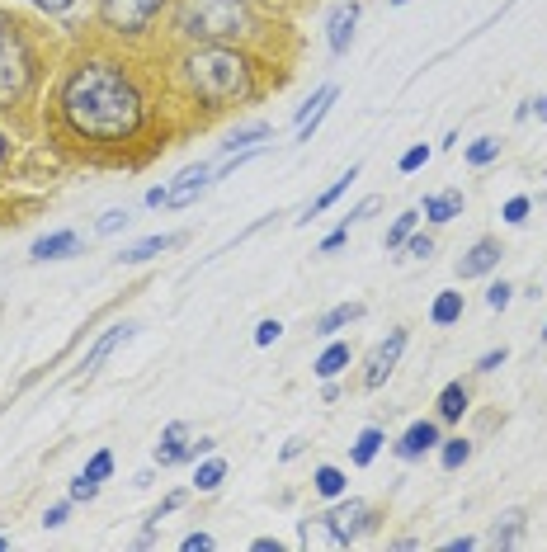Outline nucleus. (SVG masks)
Masks as SVG:
<instances>
[{"instance_id":"obj_25","label":"nucleus","mask_w":547,"mask_h":552,"mask_svg":"<svg viewBox=\"0 0 547 552\" xmlns=\"http://www.w3.org/2000/svg\"><path fill=\"white\" fill-rule=\"evenodd\" d=\"M472 458V444L467 439H444V449H439V463H444L448 472H458Z\"/></svg>"},{"instance_id":"obj_45","label":"nucleus","mask_w":547,"mask_h":552,"mask_svg":"<svg viewBox=\"0 0 547 552\" xmlns=\"http://www.w3.org/2000/svg\"><path fill=\"white\" fill-rule=\"evenodd\" d=\"M34 5H43L48 15H62V10H71V0H34Z\"/></svg>"},{"instance_id":"obj_5","label":"nucleus","mask_w":547,"mask_h":552,"mask_svg":"<svg viewBox=\"0 0 547 552\" xmlns=\"http://www.w3.org/2000/svg\"><path fill=\"white\" fill-rule=\"evenodd\" d=\"M161 5L166 0H100V19L114 34H142L161 15Z\"/></svg>"},{"instance_id":"obj_13","label":"nucleus","mask_w":547,"mask_h":552,"mask_svg":"<svg viewBox=\"0 0 547 552\" xmlns=\"http://www.w3.org/2000/svg\"><path fill=\"white\" fill-rule=\"evenodd\" d=\"M354 24H359V5H354V0H349V5H335L331 10V52L335 57H340V52L349 48V38H354Z\"/></svg>"},{"instance_id":"obj_17","label":"nucleus","mask_w":547,"mask_h":552,"mask_svg":"<svg viewBox=\"0 0 547 552\" xmlns=\"http://www.w3.org/2000/svg\"><path fill=\"white\" fill-rule=\"evenodd\" d=\"M170 246H175V236H147V241L128 246L118 260H123V265H147V260H156L161 251H170Z\"/></svg>"},{"instance_id":"obj_41","label":"nucleus","mask_w":547,"mask_h":552,"mask_svg":"<svg viewBox=\"0 0 547 552\" xmlns=\"http://www.w3.org/2000/svg\"><path fill=\"white\" fill-rule=\"evenodd\" d=\"M406 246H411V255H420V260H425V255L434 251V241H430V236H406Z\"/></svg>"},{"instance_id":"obj_31","label":"nucleus","mask_w":547,"mask_h":552,"mask_svg":"<svg viewBox=\"0 0 547 552\" xmlns=\"http://www.w3.org/2000/svg\"><path fill=\"white\" fill-rule=\"evenodd\" d=\"M109 472H114V453H109V449H100L90 463H85V477H95V482H104Z\"/></svg>"},{"instance_id":"obj_29","label":"nucleus","mask_w":547,"mask_h":552,"mask_svg":"<svg viewBox=\"0 0 547 552\" xmlns=\"http://www.w3.org/2000/svg\"><path fill=\"white\" fill-rule=\"evenodd\" d=\"M496 156H500L496 137H481V142H472V147H467V161H472V166H491Z\"/></svg>"},{"instance_id":"obj_35","label":"nucleus","mask_w":547,"mask_h":552,"mask_svg":"<svg viewBox=\"0 0 547 552\" xmlns=\"http://www.w3.org/2000/svg\"><path fill=\"white\" fill-rule=\"evenodd\" d=\"M118 227H128V213H123V208H114V213H104L95 232H100V236H109V232H118Z\"/></svg>"},{"instance_id":"obj_14","label":"nucleus","mask_w":547,"mask_h":552,"mask_svg":"<svg viewBox=\"0 0 547 552\" xmlns=\"http://www.w3.org/2000/svg\"><path fill=\"white\" fill-rule=\"evenodd\" d=\"M331 100H335V85H321V90H316L312 100L302 104V114H298V137H302V142H307V137L316 133V123L326 118V109H331Z\"/></svg>"},{"instance_id":"obj_24","label":"nucleus","mask_w":547,"mask_h":552,"mask_svg":"<svg viewBox=\"0 0 547 552\" xmlns=\"http://www.w3.org/2000/svg\"><path fill=\"white\" fill-rule=\"evenodd\" d=\"M312 368H316V378H335L340 368H349V345H326V354Z\"/></svg>"},{"instance_id":"obj_34","label":"nucleus","mask_w":547,"mask_h":552,"mask_svg":"<svg viewBox=\"0 0 547 552\" xmlns=\"http://www.w3.org/2000/svg\"><path fill=\"white\" fill-rule=\"evenodd\" d=\"M425 161H430V147L420 142V147H411V151H406V156H401V170L411 175V170H420V166H425Z\"/></svg>"},{"instance_id":"obj_50","label":"nucleus","mask_w":547,"mask_h":552,"mask_svg":"<svg viewBox=\"0 0 547 552\" xmlns=\"http://www.w3.org/2000/svg\"><path fill=\"white\" fill-rule=\"evenodd\" d=\"M0 19H5V15H0Z\"/></svg>"},{"instance_id":"obj_6","label":"nucleus","mask_w":547,"mask_h":552,"mask_svg":"<svg viewBox=\"0 0 547 552\" xmlns=\"http://www.w3.org/2000/svg\"><path fill=\"white\" fill-rule=\"evenodd\" d=\"M321 519H326V529H331L335 543H354V538H359L368 524H373V519H368V505L364 501H340L331 515H321Z\"/></svg>"},{"instance_id":"obj_46","label":"nucleus","mask_w":547,"mask_h":552,"mask_svg":"<svg viewBox=\"0 0 547 552\" xmlns=\"http://www.w3.org/2000/svg\"><path fill=\"white\" fill-rule=\"evenodd\" d=\"M529 114H538V118H547V95H538V100H529Z\"/></svg>"},{"instance_id":"obj_33","label":"nucleus","mask_w":547,"mask_h":552,"mask_svg":"<svg viewBox=\"0 0 547 552\" xmlns=\"http://www.w3.org/2000/svg\"><path fill=\"white\" fill-rule=\"evenodd\" d=\"M95 491H100V482H95V477H76V482H71V501H95Z\"/></svg>"},{"instance_id":"obj_4","label":"nucleus","mask_w":547,"mask_h":552,"mask_svg":"<svg viewBox=\"0 0 547 552\" xmlns=\"http://www.w3.org/2000/svg\"><path fill=\"white\" fill-rule=\"evenodd\" d=\"M34 76H38V62L24 34H19L10 19H0V109L19 104L29 90H34Z\"/></svg>"},{"instance_id":"obj_38","label":"nucleus","mask_w":547,"mask_h":552,"mask_svg":"<svg viewBox=\"0 0 547 552\" xmlns=\"http://www.w3.org/2000/svg\"><path fill=\"white\" fill-rule=\"evenodd\" d=\"M378 208H382V199H364V203H359V208H354V213H349V218H345V227H349V222H364V218H373Z\"/></svg>"},{"instance_id":"obj_19","label":"nucleus","mask_w":547,"mask_h":552,"mask_svg":"<svg viewBox=\"0 0 547 552\" xmlns=\"http://www.w3.org/2000/svg\"><path fill=\"white\" fill-rule=\"evenodd\" d=\"M354 180H359V166H349V170H345V175H340V180H335V184H331V189H326V194H321V199H316V203H312V208H307V213H302V218H298V222H312V218H316V213H326V208H331V203H335V199H340V194H345V189H349V184H354Z\"/></svg>"},{"instance_id":"obj_1","label":"nucleus","mask_w":547,"mask_h":552,"mask_svg":"<svg viewBox=\"0 0 547 552\" xmlns=\"http://www.w3.org/2000/svg\"><path fill=\"white\" fill-rule=\"evenodd\" d=\"M57 104H62L71 133L85 137V142H128L147 118L142 90L118 62H81L62 81Z\"/></svg>"},{"instance_id":"obj_2","label":"nucleus","mask_w":547,"mask_h":552,"mask_svg":"<svg viewBox=\"0 0 547 552\" xmlns=\"http://www.w3.org/2000/svg\"><path fill=\"white\" fill-rule=\"evenodd\" d=\"M184 90L194 95L208 109H227V104H241L255 95V67L250 57H241L236 48H222V43H203L180 62Z\"/></svg>"},{"instance_id":"obj_21","label":"nucleus","mask_w":547,"mask_h":552,"mask_svg":"<svg viewBox=\"0 0 547 552\" xmlns=\"http://www.w3.org/2000/svg\"><path fill=\"white\" fill-rule=\"evenodd\" d=\"M463 411H467V387L448 383L444 392H439V420H463Z\"/></svg>"},{"instance_id":"obj_20","label":"nucleus","mask_w":547,"mask_h":552,"mask_svg":"<svg viewBox=\"0 0 547 552\" xmlns=\"http://www.w3.org/2000/svg\"><path fill=\"white\" fill-rule=\"evenodd\" d=\"M71 251H76V232H52L34 246V260H62Z\"/></svg>"},{"instance_id":"obj_10","label":"nucleus","mask_w":547,"mask_h":552,"mask_svg":"<svg viewBox=\"0 0 547 552\" xmlns=\"http://www.w3.org/2000/svg\"><path fill=\"white\" fill-rule=\"evenodd\" d=\"M439 444V425L434 420H415L411 430L401 435V444H397V458H406V463H415V458H425V453Z\"/></svg>"},{"instance_id":"obj_48","label":"nucleus","mask_w":547,"mask_h":552,"mask_svg":"<svg viewBox=\"0 0 547 552\" xmlns=\"http://www.w3.org/2000/svg\"><path fill=\"white\" fill-rule=\"evenodd\" d=\"M392 5H406V0H392Z\"/></svg>"},{"instance_id":"obj_3","label":"nucleus","mask_w":547,"mask_h":552,"mask_svg":"<svg viewBox=\"0 0 547 552\" xmlns=\"http://www.w3.org/2000/svg\"><path fill=\"white\" fill-rule=\"evenodd\" d=\"M175 29L194 43H232L255 29L246 0H180Z\"/></svg>"},{"instance_id":"obj_32","label":"nucleus","mask_w":547,"mask_h":552,"mask_svg":"<svg viewBox=\"0 0 547 552\" xmlns=\"http://www.w3.org/2000/svg\"><path fill=\"white\" fill-rule=\"evenodd\" d=\"M510 293H514V288L505 284V279L491 284V288H486V307H491V312H505V307H510Z\"/></svg>"},{"instance_id":"obj_22","label":"nucleus","mask_w":547,"mask_h":552,"mask_svg":"<svg viewBox=\"0 0 547 552\" xmlns=\"http://www.w3.org/2000/svg\"><path fill=\"white\" fill-rule=\"evenodd\" d=\"M269 137V123H246V128H236L227 142H222V151H250L255 142H265Z\"/></svg>"},{"instance_id":"obj_39","label":"nucleus","mask_w":547,"mask_h":552,"mask_svg":"<svg viewBox=\"0 0 547 552\" xmlns=\"http://www.w3.org/2000/svg\"><path fill=\"white\" fill-rule=\"evenodd\" d=\"M505 359H510V350H505V345H500V350H491V354H481V373H491V368H500V364H505Z\"/></svg>"},{"instance_id":"obj_27","label":"nucleus","mask_w":547,"mask_h":552,"mask_svg":"<svg viewBox=\"0 0 547 552\" xmlns=\"http://www.w3.org/2000/svg\"><path fill=\"white\" fill-rule=\"evenodd\" d=\"M316 491H321V496H345V472L340 468H316Z\"/></svg>"},{"instance_id":"obj_9","label":"nucleus","mask_w":547,"mask_h":552,"mask_svg":"<svg viewBox=\"0 0 547 552\" xmlns=\"http://www.w3.org/2000/svg\"><path fill=\"white\" fill-rule=\"evenodd\" d=\"M184 458H194V444H189V425L175 420V425H166V435L156 444V463H161V468H175Z\"/></svg>"},{"instance_id":"obj_8","label":"nucleus","mask_w":547,"mask_h":552,"mask_svg":"<svg viewBox=\"0 0 547 552\" xmlns=\"http://www.w3.org/2000/svg\"><path fill=\"white\" fill-rule=\"evenodd\" d=\"M500 255H505V251H500V241H491V236L477 241V246L458 260V279H481V274H491V269L500 265Z\"/></svg>"},{"instance_id":"obj_44","label":"nucleus","mask_w":547,"mask_h":552,"mask_svg":"<svg viewBox=\"0 0 547 552\" xmlns=\"http://www.w3.org/2000/svg\"><path fill=\"white\" fill-rule=\"evenodd\" d=\"M199 548H213V538H208V534H189V538H184V552H199Z\"/></svg>"},{"instance_id":"obj_16","label":"nucleus","mask_w":547,"mask_h":552,"mask_svg":"<svg viewBox=\"0 0 547 552\" xmlns=\"http://www.w3.org/2000/svg\"><path fill=\"white\" fill-rule=\"evenodd\" d=\"M458 213H463V194H458V189H448V194H430V199H425V218H430V222H453Z\"/></svg>"},{"instance_id":"obj_7","label":"nucleus","mask_w":547,"mask_h":552,"mask_svg":"<svg viewBox=\"0 0 547 552\" xmlns=\"http://www.w3.org/2000/svg\"><path fill=\"white\" fill-rule=\"evenodd\" d=\"M401 350H406V331H392L387 340H382L378 350L368 354V364H364V387H382L387 378H392V368H397Z\"/></svg>"},{"instance_id":"obj_36","label":"nucleus","mask_w":547,"mask_h":552,"mask_svg":"<svg viewBox=\"0 0 547 552\" xmlns=\"http://www.w3.org/2000/svg\"><path fill=\"white\" fill-rule=\"evenodd\" d=\"M524 218H529V199H510V203H505V222H510V227H519Z\"/></svg>"},{"instance_id":"obj_42","label":"nucleus","mask_w":547,"mask_h":552,"mask_svg":"<svg viewBox=\"0 0 547 552\" xmlns=\"http://www.w3.org/2000/svg\"><path fill=\"white\" fill-rule=\"evenodd\" d=\"M345 241H349V227H340V232H331L326 241H321V251H340Z\"/></svg>"},{"instance_id":"obj_49","label":"nucleus","mask_w":547,"mask_h":552,"mask_svg":"<svg viewBox=\"0 0 547 552\" xmlns=\"http://www.w3.org/2000/svg\"><path fill=\"white\" fill-rule=\"evenodd\" d=\"M543 340H547V326H543Z\"/></svg>"},{"instance_id":"obj_15","label":"nucleus","mask_w":547,"mask_h":552,"mask_svg":"<svg viewBox=\"0 0 547 552\" xmlns=\"http://www.w3.org/2000/svg\"><path fill=\"white\" fill-rule=\"evenodd\" d=\"M519 538H524V510H505V515L496 519V529L486 534V543H491V548H514Z\"/></svg>"},{"instance_id":"obj_37","label":"nucleus","mask_w":547,"mask_h":552,"mask_svg":"<svg viewBox=\"0 0 547 552\" xmlns=\"http://www.w3.org/2000/svg\"><path fill=\"white\" fill-rule=\"evenodd\" d=\"M279 321H260V326H255V345H274V340H279Z\"/></svg>"},{"instance_id":"obj_30","label":"nucleus","mask_w":547,"mask_h":552,"mask_svg":"<svg viewBox=\"0 0 547 552\" xmlns=\"http://www.w3.org/2000/svg\"><path fill=\"white\" fill-rule=\"evenodd\" d=\"M415 218H420V213H401V218L392 222V227H387V251H397V246H406V236H411Z\"/></svg>"},{"instance_id":"obj_12","label":"nucleus","mask_w":547,"mask_h":552,"mask_svg":"<svg viewBox=\"0 0 547 552\" xmlns=\"http://www.w3.org/2000/svg\"><path fill=\"white\" fill-rule=\"evenodd\" d=\"M133 331H137V326H128V321H123V326H109V331H104L100 340H95V350L85 354V364H81V368H85V378H90V373H95V368H100L104 359H109V354L118 350V345H128V340H133Z\"/></svg>"},{"instance_id":"obj_43","label":"nucleus","mask_w":547,"mask_h":552,"mask_svg":"<svg viewBox=\"0 0 547 552\" xmlns=\"http://www.w3.org/2000/svg\"><path fill=\"white\" fill-rule=\"evenodd\" d=\"M180 501H184L180 491H175V496H166V501L156 505V515H151V524H156V519H161V515H170V510H180Z\"/></svg>"},{"instance_id":"obj_23","label":"nucleus","mask_w":547,"mask_h":552,"mask_svg":"<svg viewBox=\"0 0 547 552\" xmlns=\"http://www.w3.org/2000/svg\"><path fill=\"white\" fill-rule=\"evenodd\" d=\"M458 317H463V293H439L430 321H434V326H453Z\"/></svg>"},{"instance_id":"obj_18","label":"nucleus","mask_w":547,"mask_h":552,"mask_svg":"<svg viewBox=\"0 0 547 552\" xmlns=\"http://www.w3.org/2000/svg\"><path fill=\"white\" fill-rule=\"evenodd\" d=\"M364 317V302H345V307H331L326 317L316 321V335H335V331H345L349 321H359Z\"/></svg>"},{"instance_id":"obj_47","label":"nucleus","mask_w":547,"mask_h":552,"mask_svg":"<svg viewBox=\"0 0 547 552\" xmlns=\"http://www.w3.org/2000/svg\"><path fill=\"white\" fill-rule=\"evenodd\" d=\"M0 161H5V137H0Z\"/></svg>"},{"instance_id":"obj_40","label":"nucleus","mask_w":547,"mask_h":552,"mask_svg":"<svg viewBox=\"0 0 547 552\" xmlns=\"http://www.w3.org/2000/svg\"><path fill=\"white\" fill-rule=\"evenodd\" d=\"M67 515H71V505H52L48 515H43V524H48V529H62V524H67Z\"/></svg>"},{"instance_id":"obj_28","label":"nucleus","mask_w":547,"mask_h":552,"mask_svg":"<svg viewBox=\"0 0 547 552\" xmlns=\"http://www.w3.org/2000/svg\"><path fill=\"white\" fill-rule=\"evenodd\" d=\"M222 477H227V463H222V458H208L199 468V477H194V486H199V491H217Z\"/></svg>"},{"instance_id":"obj_11","label":"nucleus","mask_w":547,"mask_h":552,"mask_svg":"<svg viewBox=\"0 0 547 552\" xmlns=\"http://www.w3.org/2000/svg\"><path fill=\"white\" fill-rule=\"evenodd\" d=\"M203 189H208V166H189L180 180L166 189V203H170V208H184V203L199 199Z\"/></svg>"},{"instance_id":"obj_26","label":"nucleus","mask_w":547,"mask_h":552,"mask_svg":"<svg viewBox=\"0 0 547 552\" xmlns=\"http://www.w3.org/2000/svg\"><path fill=\"white\" fill-rule=\"evenodd\" d=\"M378 449H382V430H373V425H368L364 435H359V444H354V463H359V468H368V463L378 458Z\"/></svg>"}]
</instances>
